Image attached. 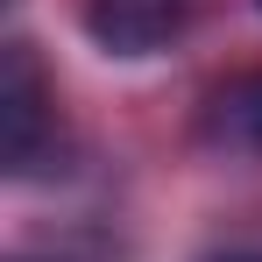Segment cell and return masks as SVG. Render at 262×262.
Returning a JSON list of instances; mask_svg holds the SVG:
<instances>
[{
	"label": "cell",
	"mask_w": 262,
	"mask_h": 262,
	"mask_svg": "<svg viewBox=\"0 0 262 262\" xmlns=\"http://www.w3.org/2000/svg\"><path fill=\"white\" fill-rule=\"evenodd\" d=\"M0 142H7L14 177H43L57 163V106H50V78L29 43H7L0 57Z\"/></svg>",
	"instance_id": "obj_1"
},
{
	"label": "cell",
	"mask_w": 262,
	"mask_h": 262,
	"mask_svg": "<svg viewBox=\"0 0 262 262\" xmlns=\"http://www.w3.org/2000/svg\"><path fill=\"white\" fill-rule=\"evenodd\" d=\"M184 7L191 0H85V29L114 57H149L184 29Z\"/></svg>",
	"instance_id": "obj_2"
},
{
	"label": "cell",
	"mask_w": 262,
	"mask_h": 262,
	"mask_svg": "<svg viewBox=\"0 0 262 262\" xmlns=\"http://www.w3.org/2000/svg\"><path fill=\"white\" fill-rule=\"evenodd\" d=\"M199 128L220 156H262V71H234L227 85H213Z\"/></svg>",
	"instance_id": "obj_3"
},
{
	"label": "cell",
	"mask_w": 262,
	"mask_h": 262,
	"mask_svg": "<svg viewBox=\"0 0 262 262\" xmlns=\"http://www.w3.org/2000/svg\"><path fill=\"white\" fill-rule=\"evenodd\" d=\"M213 262H262V255H213Z\"/></svg>",
	"instance_id": "obj_4"
}]
</instances>
